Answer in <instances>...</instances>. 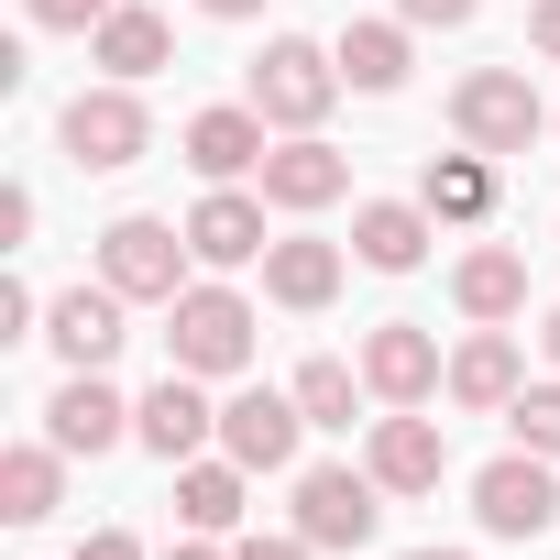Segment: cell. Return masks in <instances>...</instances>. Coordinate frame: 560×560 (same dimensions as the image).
Returning a JSON list of instances; mask_svg holds the SVG:
<instances>
[{
    "label": "cell",
    "instance_id": "1",
    "mask_svg": "<svg viewBox=\"0 0 560 560\" xmlns=\"http://www.w3.org/2000/svg\"><path fill=\"white\" fill-rule=\"evenodd\" d=\"M100 287H121L132 308H143V298L176 308V298H187V231H176V220H143V209L110 220V231H100Z\"/></svg>",
    "mask_w": 560,
    "mask_h": 560
},
{
    "label": "cell",
    "instance_id": "2",
    "mask_svg": "<svg viewBox=\"0 0 560 560\" xmlns=\"http://www.w3.org/2000/svg\"><path fill=\"white\" fill-rule=\"evenodd\" d=\"M330 100H341V56H319L308 34H275V45L253 56V110H264L275 132H308Z\"/></svg>",
    "mask_w": 560,
    "mask_h": 560
},
{
    "label": "cell",
    "instance_id": "3",
    "mask_svg": "<svg viewBox=\"0 0 560 560\" xmlns=\"http://www.w3.org/2000/svg\"><path fill=\"white\" fill-rule=\"evenodd\" d=\"M451 121H462V143H472V154H527L549 110H538L527 67H472V78L451 89Z\"/></svg>",
    "mask_w": 560,
    "mask_h": 560
},
{
    "label": "cell",
    "instance_id": "4",
    "mask_svg": "<svg viewBox=\"0 0 560 560\" xmlns=\"http://www.w3.org/2000/svg\"><path fill=\"white\" fill-rule=\"evenodd\" d=\"M165 319H176L165 341H176L187 374H242V363H253V308H242L231 287H187Z\"/></svg>",
    "mask_w": 560,
    "mask_h": 560
},
{
    "label": "cell",
    "instance_id": "5",
    "mask_svg": "<svg viewBox=\"0 0 560 560\" xmlns=\"http://www.w3.org/2000/svg\"><path fill=\"white\" fill-rule=\"evenodd\" d=\"M472 516H483L494 538H549V516H560L549 451H505V462H483V472H472Z\"/></svg>",
    "mask_w": 560,
    "mask_h": 560
},
{
    "label": "cell",
    "instance_id": "6",
    "mask_svg": "<svg viewBox=\"0 0 560 560\" xmlns=\"http://www.w3.org/2000/svg\"><path fill=\"white\" fill-rule=\"evenodd\" d=\"M374 494H385V483H374V472H341V462L298 472V538H308V549H363V538L385 527Z\"/></svg>",
    "mask_w": 560,
    "mask_h": 560
},
{
    "label": "cell",
    "instance_id": "7",
    "mask_svg": "<svg viewBox=\"0 0 560 560\" xmlns=\"http://www.w3.org/2000/svg\"><path fill=\"white\" fill-rule=\"evenodd\" d=\"M56 132H67V154H78L89 176H121V165L154 143V121H143V100H132L121 78H110V89H89V100H67V121H56Z\"/></svg>",
    "mask_w": 560,
    "mask_h": 560
},
{
    "label": "cell",
    "instance_id": "8",
    "mask_svg": "<svg viewBox=\"0 0 560 560\" xmlns=\"http://www.w3.org/2000/svg\"><path fill=\"white\" fill-rule=\"evenodd\" d=\"M298 429H308V407L275 396V385H242V396L220 407V451H231L242 472H287V462H298Z\"/></svg>",
    "mask_w": 560,
    "mask_h": 560
},
{
    "label": "cell",
    "instance_id": "9",
    "mask_svg": "<svg viewBox=\"0 0 560 560\" xmlns=\"http://www.w3.org/2000/svg\"><path fill=\"white\" fill-rule=\"evenodd\" d=\"M132 440H143L154 462H198V451L220 440V407L198 396V374H187V363H165V385L132 407Z\"/></svg>",
    "mask_w": 560,
    "mask_h": 560
},
{
    "label": "cell",
    "instance_id": "10",
    "mask_svg": "<svg viewBox=\"0 0 560 560\" xmlns=\"http://www.w3.org/2000/svg\"><path fill=\"white\" fill-rule=\"evenodd\" d=\"M121 308H132L121 287H67V298L45 308V341L67 352V374H100V363L132 341V330H121Z\"/></svg>",
    "mask_w": 560,
    "mask_h": 560
},
{
    "label": "cell",
    "instance_id": "11",
    "mask_svg": "<svg viewBox=\"0 0 560 560\" xmlns=\"http://www.w3.org/2000/svg\"><path fill=\"white\" fill-rule=\"evenodd\" d=\"M363 472L385 483V494H440V472H451V440H440V418H374V451H363Z\"/></svg>",
    "mask_w": 560,
    "mask_h": 560
},
{
    "label": "cell",
    "instance_id": "12",
    "mask_svg": "<svg viewBox=\"0 0 560 560\" xmlns=\"http://www.w3.org/2000/svg\"><path fill=\"white\" fill-rule=\"evenodd\" d=\"M363 385H374L385 407H418V396L451 385V374H440V341H429L418 319H385V330L363 341Z\"/></svg>",
    "mask_w": 560,
    "mask_h": 560
},
{
    "label": "cell",
    "instance_id": "13",
    "mask_svg": "<svg viewBox=\"0 0 560 560\" xmlns=\"http://www.w3.org/2000/svg\"><path fill=\"white\" fill-rule=\"evenodd\" d=\"M264 110H198L187 121V165L209 176V187H231V176H264Z\"/></svg>",
    "mask_w": 560,
    "mask_h": 560
},
{
    "label": "cell",
    "instance_id": "14",
    "mask_svg": "<svg viewBox=\"0 0 560 560\" xmlns=\"http://www.w3.org/2000/svg\"><path fill=\"white\" fill-rule=\"evenodd\" d=\"M187 253H198V264H253V253H275V242H264V198L209 187V198L187 209Z\"/></svg>",
    "mask_w": 560,
    "mask_h": 560
},
{
    "label": "cell",
    "instance_id": "15",
    "mask_svg": "<svg viewBox=\"0 0 560 560\" xmlns=\"http://www.w3.org/2000/svg\"><path fill=\"white\" fill-rule=\"evenodd\" d=\"M352 253H363L374 275H418V264H429V198H374V209H352Z\"/></svg>",
    "mask_w": 560,
    "mask_h": 560
},
{
    "label": "cell",
    "instance_id": "16",
    "mask_svg": "<svg viewBox=\"0 0 560 560\" xmlns=\"http://www.w3.org/2000/svg\"><path fill=\"white\" fill-rule=\"evenodd\" d=\"M121 429H132V407H121L100 374H67V385H56V407H45V440H56V451H89V462H100Z\"/></svg>",
    "mask_w": 560,
    "mask_h": 560
},
{
    "label": "cell",
    "instance_id": "17",
    "mask_svg": "<svg viewBox=\"0 0 560 560\" xmlns=\"http://www.w3.org/2000/svg\"><path fill=\"white\" fill-rule=\"evenodd\" d=\"M341 187H352V165H341L319 132H298V143L264 154V198H275V209H330Z\"/></svg>",
    "mask_w": 560,
    "mask_h": 560
},
{
    "label": "cell",
    "instance_id": "18",
    "mask_svg": "<svg viewBox=\"0 0 560 560\" xmlns=\"http://www.w3.org/2000/svg\"><path fill=\"white\" fill-rule=\"evenodd\" d=\"M516 385H527V374H516V341H505V330H472V341L451 352V407L505 418V407H516Z\"/></svg>",
    "mask_w": 560,
    "mask_h": 560
},
{
    "label": "cell",
    "instance_id": "19",
    "mask_svg": "<svg viewBox=\"0 0 560 560\" xmlns=\"http://www.w3.org/2000/svg\"><path fill=\"white\" fill-rule=\"evenodd\" d=\"M264 298H275V308H330V298H341V242H308V231L275 242V253H264Z\"/></svg>",
    "mask_w": 560,
    "mask_h": 560
},
{
    "label": "cell",
    "instance_id": "20",
    "mask_svg": "<svg viewBox=\"0 0 560 560\" xmlns=\"http://www.w3.org/2000/svg\"><path fill=\"white\" fill-rule=\"evenodd\" d=\"M451 298H462V319H516L527 308V264L505 253V242H483V253H462V275H451Z\"/></svg>",
    "mask_w": 560,
    "mask_h": 560
},
{
    "label": "cell",
    "instance_id": "21",
    "mask_svg": "<svg viewBox=\"0 0 560 560\" xmlns=\"http://www.w3.org/2000/svg\"><path fill=\"white\" fill-rule=\"evenodd\" d=\"M56 462H67L56 440H23V451H0V516H12V527H45V516H56V483H67Z\"/></svg>",
    "mask_w": 560,
    "mask_h": 560
},
{
    "label": "cell",
    "instance_id": "22",
    "mask_svg": "<svg viewBox=\"0 0 560 560\" xmlns=\"http://www.w3.org/2000/svg\"><path fill=\"white\" fill-rule=\"evenodd\" d=\"M89 56H100L121 89H132V78H154V67H165V12H110V23L89 34Z\"/></svg>",
    "mask_w": 560,
    "mask_h": 560
},
{
    "label": "cell",
    "instance_id": "23",
    "mask_svg": "<svg viewBox=\"0 0 560 560\" xmlns=\"http://www.w3.org/2000/svg\"><path fill=\"white\" fill-rule=\"evenodd\" d=\"M176 516H187L198 538H220V527L242 516V462H176Z\"/></svg>",
    "mask_w": 560,
    "mask_h": 560
},
{
    "label": "cell",
    "instance_id": "24",
    "mask_svg": "<svg viewBox=\"0 0 560 560\" xmlns=\"http://www.w3.org/2000/svg\"><path fill=\"white\" fill-rule=\"evenodd\" d=\"M341 78L374 89V100L407 89V23H352V34H341Z\"/></svg>",
    "mask_w": 560,
    "mask_h": 560
},
{
    "label": "cell",
    "instance_id": "25",
    "mask_svg": "<svg viewBox=\"0 0 560 560\" xmlns=\"http://www.w3.org/2000/svg\"><path fill=\"white\" fill-rule=\"evenodd\" d=\"M418 198H429V220H483V198H494V165H483V154H440Z\"/></svg>",
    "mask_w": 560,
    "mask_h": 560
},
{
    "label": "cell",
    "instance_id": "26",
    "mask_svg": "<svg viewBox=\"0 0 560 560\" xmlns=\"http://www.w3.org/2000/svg\"><path fill=\"white\" fill-rule=\"evenodd\" d=\"M287 396L308 407V429H352V363H298Z\"/></svg>",
    "mask_w": 560,
    "mask_h": 560
},
{
    "label": "cell",
    "instance_id": "27",
    "mask_svg": "<svg viewBox=\"0 0 560 560\" xmlns=\"http://www.w3.org/2000/svg\"><path fill=\"white\" fill-rule=\"evenodd\" d=\"M505 429H516V451H549V462H560V385H516Z\"/></svg>",
    "mask_w": 560,
    "mask_h": 560
},
{
    "label": "cell",
    "instance_id": "28",
    "mask_svg": "<svg viewBox=\"0 0 560 560\" xmlns=\"http://www.w3.org/2000/svg\"><path fill=\"white\" fill-rule=\"evenodd\" d=\"M23 12H34L45 34H100V23L121 12V0H23Z\"/></svg>",
    "mask_w": 560,
    "mask_h": 560
},
{
    "label": "cell",
    "instance_id": "29",
    "mask_svg": "<svg viewBox=\"0 0 560 560\" xmlns=\"http://www.w3.org/2000/svg\"><path fill=\"white\" fill-rule=\"evenodd\" d=\"M0 341H34V287H0Z\"/></svg>",
    "mask_w": 560,
    "mask_h": 560
},
{
    "label": "cell",
    "instance_id": "30",
    "mask_svg": "<svg viewBox=\"0 0 560 560\" xmlns=\"http://www.w3.org/2000/svg\"><path fill=\"white\" fill-rule=\"evenodd\" d=\"M396 12H407V23H440V34H451V23H472V0H396Z\"/></svg>",
    "mask_w": 560,
    "mask_h": 560
},
{
    "label": "cell",
    "instance_id": "31",
    "mask_svg": "<svg viewBox=\"0 0 560 560\" xmlns=\"http://www.w3.org/2000/svg\"><path fill=\"white\" fill-rule=\"evenodd\" d=\"M527 45H538V56H560V0H538V12H527Z\"/></svg>",
    "mask_w": 560,
    "mask_h": 560
},
{
    "label": "cell",
    "instance_id": "32",
    "mask_svg": "<svg viewBox=\"0 0 560 560\" xmlns=\"http://www.w3.org/2000/svg\"><path fill=\"white\" fill-rule=\"evenodd\" d=\"M78 560H143V549H132L121 527H100V538H78Z\"/></svg>",
    "mask_w": 560,
    "mask_h": 560
},
{
    "label": "cell",
    "instance_id": "33",
    "mask_svg": "<svg viewBox=\"0 0 560 560\" xmlns=\"http://www.w3.org/2000/svg\"><path fill=\"white\" fill-rule=\"evenodd\" d=\"M242 560H308V538H253Z\"/></svg>",
    "mask_w": 560,
    "mask_h": 560
},
{
    "label": "cell",
    "instance_id": "34",
    "mask_svg": "<svg viewBox=\"0 0 560 560\" xmlns=\"http://www.w3.org/2000/svg\"><path fill=\"white\" fill-rule=\"evenodd\" d=\"M198 12H209V23H253V12H264V0H198Z\"/></svg>",
    "mask_w": 560,
    "mask_h": 560
},
{
    "label": "cell",
    "instance_id": "35",
    "mask_svg": "<svg viewBox=\"0 0 560 560\" xmlns=\"http://www.w3.org/2000/svg\"><path fill=\"white\" fill-rule=\"evenodd\" d=\"M165 560H220V549H198V538H187V549H165Z\"/></svg>",
    "mask_w": 560,
    "mask_h": 560
},
{
    "label": "cell",
    "instance_id": "36",
    "mask_svg": "<svg viewBox=\"0 0 560 560\" xmlns=\"http://www.w3.org/2000/svg\"><path fill=\"white\" fill-rule=\"evenodd\" d=\"M538 341H549V363H560V308H549V330H538Z\"/></svg>",
    "mask_w": 560,
    "mask_h": 560
},
{
    "label": "cell",
    "instance_id": "37",
    "mask_svg": "<svg viewBox=\"0 0 560 560\" xmlns=\"http://www.w3.org/2000/svg\"><path fill=\"white\" fill-rule=\"evenodd\" d=\"M407 560H462V549H407Z\"/></svg>",
    "mask_w": 560,
    "mask_h": 560
}]
</instances>
